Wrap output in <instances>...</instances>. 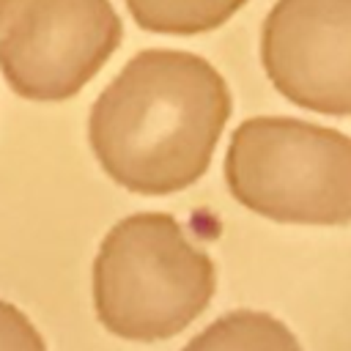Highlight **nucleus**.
<instances>
[{
	"instance_id": "f257e3e1",
	"label": "nucleus",
	"mask_w": 351,
	"mask_h": 351,
	"mask_svg": "<svg viewBox=\"0 0 351 351\" xmlns=\"http://www.w3.org/2000/svg\"><path fill=\"white\" fill-rule=\"evenodd\" d=\"M230 112L225 80L192 52L134 55L90 112V145L126 189L165 195L203 176Z\"/></svg>"
},
{
	"instance_id": "f03ea898",
	"label": "nucleus",
	"mask_w": 351,
	"mask_h": 351,
	"mask_svg": "<svg viewBox=\"0 0 351 351\" xmlns=\"http://www.w3.org/2000/svg\"><path fill=\"white\" fill-rule=\"evenodd\" d=\"M214 293V266L167 214H134L104 239L93 266L101 324L129 340H162L192 324Z\"/></svg>"
},
{
	"instance_id": "7ed1b4c3",
	"label": "nucleus",
	"mask_w": 351,
	"mask_h": 351,
	"mask_svg": "<svg viewBox=\"0 0 351 351\" xmlns=\"http://www.w3.org/2000/svg\"><path fill=\"white\" fill-rule=\"evenodd\" d=\"M228 184L252 211L310 225L351 219V140L293 118H252L233 134Z\"/></svg>"
},
{
	"instance_id": "20e7f679",
	"label": "nucleus",
	"mask_w": 351,
	"mask_h": 351,
	"mask_svg": "<svg viewBox=\"0 0 351 351\" xmlns=\"http://www.w3.org/2000/svg\"><path fill=\"white\" fill-rule=\"evenodd\" d=\"M118 41L110 0H22L0 38V69L19 96L58 101L74 96Z\"/></svg>"
},
{
	"instance_id": "39448f33",
	"label": "nucleus",
	"mask_w": 351,
	"mask_h": 351,
	"mask_svg": "<svg viewBox=\"0 0 351 351\" xmlns=\"http://www.w3.org/2000/svg\"><path fill=\"white\" fill-rule=\"evenodd\" d=\"M263 66L291 101L351 112V0H280L263 25Z\"/></svg>"
},
{
	"instance_id": "423d86ee",
	"label": "nucleus",
	"mask_w": 351,
	"mask_h": 351,
	"mask_svg": "<svg viewBox=\"0 0 351 351\" xmlns=\"http://www.w3.org/2000/svg\"><path fill=\"white\" fill-rule=\"evenodd\" d=\"M184 351H299V346L271 315L230 313L214 321Z\"/></svg>"
},
{
	"instance_id": "0eeeda50",
	"label": "nucleus",
	"mask_w": 351,
	"mask_h": 351,
	"mask_svg": "<svg viewBox=\"0 0 351 351\" xmlns=\"http://www.w3.org/2000/svg\"><path fill=\"white\" fill-rule=\"evenodd\" d=\"M247 0H126L134 22L154 33H203L230 19Z\"/></svg>"
},
{
	"instance_id": "6e6552de",
	"label": "nucleus",
	"mask_w": 351,
	"mask_h": 351,
	"mask_svg": "<svg viewBox=\"0 0 351 351\" xmlns=\"http://www.w3.org/2000/svg\"><path fill=\"white\" fill-rule=\"evenodd\" d=\"M0 351H44L33 324L8 302H0Z\"/></svg>"
},
{
	"instance_id": "1a4fd4ad",
	"label": "nucleus",
	"mask_w": 351,
	"mask_h": 351,
	"mask_svg": "<svg viewBox=\"0 0 351 351\" xmlns=\"http://www.w3.org/2000/svg\"><path fill=\"white\" fill-rule=\"evenodd\" d=\"M19 3L22 0H0V27L14 16V11L19 8Z\"/></svg>"
}]
</instances>
